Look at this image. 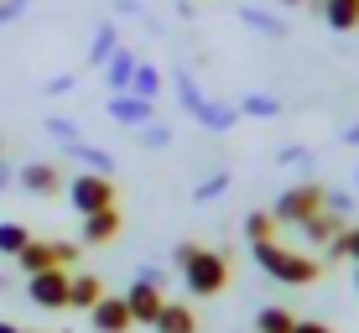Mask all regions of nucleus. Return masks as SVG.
<instances>
[{
	"label": "nucleus",
	"mask_w": 359,
	"mask_h": 333,
	"mask_svg": "<svg viewBox=\"0 0 359 333\" xmlns=\"http://www.w3.org/2000/svg\"><path fill=\"white\" fill-rule=\"evenodd\" d=\"M172 266L182 271V287H188L193 297H219V292L229 287V255L224 250H208V245L182 240L177 250H172Z\"/></svg>",
	"instance_id": "obj_1"
},
{
	"label": "nucleus",
	"mask_w": 359,
	"mask_h": 333,
	"mask_svg": "<svg viewBox=\"0 0 359 333\" xmlns=\"http://www.w3.org/2000/svg\"><path fill=\"white\" fill-rule=\"evenodd\" d=\"M255 266H261L271 281H281V287H313V281L323 276L318 255H307V250H292V245H281V240H266V245H255Z\"/></svg>",
	"instance_id": "obj_2"
},
{
	"label": "nucleus",
	"mask_w": 359,
	"mask_h": 333,
	"mask_svg": "<svg viewBox=\"0 0 359 333\" xmlns=\"http://www.w3.org/2000/svg\"><path fill=\"white\" fill-rule=\"evenodd\" d=\"M177 94H182V109H188L198 125H208V130H229L234 120H240V109H234V104L208 100V94L193 83V73H177Z\"/></svg>",
	"instance_id": "obj_3"
},
{
	"label": "nucleus",
	"mask_w": 359,
	"mask_h": 333,
	"mask_svg": "<svg viewBox=\"0 0 359 333\" xmlns=\"http://www.w3.org/2000/svg\"><path fill=\"white\" fill-rule=\"evenodd\" d=\"M68 203H73V214H99V208H115V177H104V172H73V182H68Z\"/></svg>",
	"instance_id": "obj_4"
},
{
	"label": "nucleus",
	"mask_w": 359,
	"mask_h": 333,
	"mask_svg": "<svg viewBox=\"0 0 359 333\" xmlns=\"http://www.w3.org/2000/svg\"><path fill=\"white\" fill-rule=\"evenodd\" d=\"M16 266H21V276H36V271H53V266H63L73 271L79 266V245H68V240H27V250L16 255Z\"/></svg>",
	"instance_id": "obj_5"
},
{
	"label": "nucleus",
	"mask_w": 359,
	"mask_h": 333,
	"mask_svg": "<svg viewBox=\"0 0 359 333\" xmlns=\"http://www.w3.org/2000/svg\"><path fill=\"white\" fill-rule=\"evenodd\" d=\"M323 198H328V188L323 182H297V188H287L276 198V208H271V214H276V224H307V219L313 214H323Z\"/></svg>",
	"instance_id": "obj_6"
},
{
	"label": "nucleus",
	"mask_w": 359,
	"mask_h": 333,
	"mask_svg": "<svg viewBox=\"0 0 359 333\" xmlns=\"http://www.w3.org/2000/svg\"><path fill=\"white\" fill-rule=\"evenodd\" d=\"M68 287H73V271H63V266L27 276V297L42 307V313H63V307H68Z\"/></svg>",
	"instance_id": "obj_7"
},
{
	"label": "nucleus",
	"mask_w": 359,
	"mask_h": 333,
	"mask_svg": "<svg viewBox=\"0 0 359 333\" xmlns=\"http://www.w3.org/2000/svg\"><path fill=\"white\" fill-rule=\"evenodd\" d=\"M126 307H130L135 323L151 328L156 318H162V307H167V297H162V276H156V271H141V276H135V287L126 292Z\"/></svg>",
	"instance_id": "obj_8"
},
{
	"label": "nucleus",
	"mask_w": 359,
	"mask_h": 333,
	"mask_svg": "<svg viewBox=\"0 0 359 333\" xmlns=\"http://www.w3.org/2000/svg\"><path fill=\"white\" fill-rule=\"evenodd\" d=\"M89 323H94V333H130L135 318H130L126 297H109V292H104V297L89 307Z\"/></svg>",
	"instance_id": "obj_9"
},
{
	"label": "nucleus",
	"mask_w": 359,
	"mask_h": 333,
	"mask_svg": "<svg viewBox=\"0 0 359 333\" xmlns=\"http://www.w3.org/2000/svg\"><path fill=\"white\" fill-rule=\"evenodd\" d=\"M16 182L32 193V198H53V193H63V188H68L63 172H57L53 162H27V167L16 172Z\"/></svg>",
	"instance_id": "obj_10"
},
{
	"label": "nucleus",
	"mask_w": 359,
	"mask_h": 333,
	"mask_svg": "<svg viewBox=\"0 0 359 333\" xmlns=\"http://www.w3.org/2000/svg\"><path fill=\"white\" fill-rule=\"evenodd\" d=\"M151 100H135V94H109V120H115V125H151Z\"/></svg>",
	"instance_id": "obj_11"
},
{
	"label": "nucleus",
	"mask_w": 359,
	"mask_h": 333,
	"mask_svg": "<svg viewBox=\"0 0 359 333\" xmlns=\"http://www.w3.org/2000/svg\"><path fill=\"white\" fill-rule=\"evenodd\" d=\"M135 63H141V57L126 53V47H115V53H109V63H104V83H109V94H130Z\"/></svg>",
	"instance_id": "obj_12"
},
{
	"label": "nucleus",
	"mask_w": 359,
	"mask_h": 333,
	"mask_svg": "<svg viewBox=\"0 0 359 333\" xmlns=\"http://www.w3.org/2000/svg\"><path fill=\"white\" fill-rule=\"evenodd\" d=\"M120 234V203L99 208V214H83V245H109Z\"/></svg>",
	"instance_id": "obj_13"
},
{
	"label": "nucleus",
	"mask_w": 359,
	"mask_h": 333,
	"mask_svg": "<svg viewBox=\"0 0 359 333\" xmlns=\"http://www.w3.org/2000/svg\"><path fill=\"white\" fill-rule=\"evenodd\" d=\"M297 229H302V240H307V245H323V250H328V245L339 240V234L349 229V224H344L339 214H328V208H323V214H313L307 224H297Z\"/></svg>",
	"instance_id": "obj_14"
},
{
	"label": "nucleus",
	"mask_w": 359,
	"mask_h": 333,
	"mask_svg": "<svg viewBox=\"0 0 359 333\" xmlns=\"http://www.w3.org/2000/svg\"><path fill=\"white\" fill-rule=\"evenodd\" d=\"M318 16L333 32H359V0H318Z\"/></svg>",
	"instance_id": "obj_15"
},
{
	"label": "nucleus",
	"mask_w": 359,
	"mask_h": 333,
	"mask_svg": "<svg viewBox=\"0 0 359 333\" xmlns=\"http://www.w3.org/2000/svg\"><path fill=\"white\" fill-rule=\"evenodd\" d=\"M151 328H156V333H198V318H193L188 302H167L162 318H156Z\"/></svg>",
	"instance_id": "obj_16"
},
{
	"label": "nucleus",
	"mask_w": 359,
	"mask_h": 333,
	"mask_svg": "<svg viewBox=\"0 0 359 333\" xmlns=\"http://www.w3.org/2000/svg\"><path fill=\"white\" fill-rule=\"evenodd\" d=\"M104 297V281L99 276H83V271H73V287H68V307H79V313H89V307Z\"/></svg>",
	"instance_id": "obj_17"
},
{
	"label": "nucleus",
	"mask_w": 359,
	"mask_h": 333,
	"mask_svg": "<svg viewBox=\"0 0 359 333\" xmlns=\"http://www.w3.org/2000/svg\"><path fill=\"white\" fill-rule=\"evenodd\" d=\"M292 328H297L292 307H261L255 313V333H292Z\"/></svg>",
	"instance_id": "obj_18"
},
{
	"label": "nucleus",
	"mask_w": 359,
	"mask_h": 333,
	"mask_svg": "<svg viewBox=\"0 0 359 333\" xmlns=\"http://www.w3.org/2000/svg\"><path fill=\"white\" fill-rule=\"evenodd\" d=\"M276 214H271V208H255V214L250 219H245V240H250V245H266V240H276Z\"/></svg>",
	"instance_id": "obj_19"
},
{
	"label": "nucleus",
	"mask_w": 359,
	"mask_h": 333,
	"mask_svg": "<svg viewBox=\"0 0 359 333\" xmlns=\"http://www.w3.org/2000/svg\"><path fill=\"white\" fill-rule=\"evenodd\" d=\"M68 151L83 162V172H104V177L115 172V156H109V151H99V146H89V141H73Z\"/></svg>",
	"instance_id": "obj_20"
},
{
	"label": "nucleus",
	"mask_w": 359,
	"mask_h": 333,
	"mask_svg": "<svg viewBox=\"0 0 359 333\" xmlns=\"http://www.w3.org/2000/svg\"><path fill=\"white\" fill-rule=\"evenodd\" d=\"M130 94H135V100H151V104H156V94H162V73H156L151 63H135Z\"/></svg>",
	"instance_id": "obj_21"
},
{
	"label": "nucleus",
	"mask_w": 359,
	"mask_h": 333,
	"mask_svg": "<svg viewBox=\"0 0 359 333\" xmlns=\"http://www.w3.org/2000/svg\"><path fill=\"white\" fill-rule=\"evenodd\" d=\"M27 240H32L27 224H16V219H6V224H0V255H11V261H16V255L27 250Z\"/></svg>",
	"instance_id": "obj_22"
},
{
	"label": "nucleus",
	"mask_w": 359,
	"mask_h": 333,
	"mask_svg": "<svg viewBox=\"0 0 359 333\" xmlns=\"http://www.w3.org/2000/svg\"><path fill=\"white\" fill-rule=\"evenodd\" d=\"M115 47H120V36H115V21H104V27L94 32V47H89V63H94V68H104V63H109V53H115Z\"/></svg>",
	"instance_id": "obj_23"
},
{
	"label": "nucleus",
	"mask_w": 359,
	"mask_h": 333,
	"mask_svg": "<svg viewBox=\"0 0 359 333\" xmlns=\"http://www.w3.org/2000/svg\"><path fill=\"white\" fill-rule=\"evenodd\" d=\"M234 109H240V115H255V120H271V115H281V100H271V94H245Z\"/></svg>",
	"instance_id": "obj_24"
},
{
	"label": "nucleus",
	"mask_w": 359,
	"mask_h": 333,
	"mask_svg": "<svg viewBox=\"0 0 359 333\" xmlns=\"http://www.w3.org/2000/svg\"><path fill=\"white\" fill-rule=\"evenodd\" d=\"M224 188H229V172H214L208 182H198V188H193V198H198V203H214Z\"/></svg>",
	"instance_id": "obj_25"
},
{
	"label": "nucleus",
	"mask_w": 359,
	"mask_h": 333,
	"mask_svg": "<svg viewBox=\"0 0 359 333\" xmlns=\"http://www.w3.org/2000/svg\"><path fill=\"white\" fill-rule=\"evenodd\" d=\"M245 21H250L255 32H266V36H281V21H276V16H266V11H245Z\"/></svg>",
	"instance_id": "obj_26"
},
{
	"label": "nucleus",
	"mask_w": 359,
	"mask_h": 333,
	"mask_svg": "<svg viewBox=\"0 0 359 333\" xmlns=\"http://www.w3.org/2000/svg\"><path fill=\"white\" fill-rule=\"evenodd\" d=\"M323 208H328V214H339V219H349L354 198H349V193H328V198H323Z\"/></svg>",
	"instance_id": "obj_27"
},
{
	"label": "nucleus",
	"mask_w": 359,
	"mask_h": 333,
	"mask_svg": "<svg viewBox=\"0 0 359 333\" xmlns=\"http://www.w3.org/2000/svg\"><path fill=\"white\" fill-rule=\"evenodd\" d=\"M141 141L146 146H172V130L167 125H141Z\"/></svg>",
	"instance_id": "obj_28"
},
{
	"label": "nucleus",
	"mask_w": 359,
	"mask_h": 333,
	"mask_svg": "<svg viewBox=\"0 0 359 333\" xmlns=\"http://www.w3.org/2000/svg\"><path fill=\"white\" fill-rule=\"evenodd\" d=\"M47 130H53L57 141H68V146L79 141V125H68V120H47Z\"/></svg>",
	"instance_id": "obj_29"
},
{
	"label": "nucleus",
	"mask_w": 359,
	"mask_h": 333,
	"mask_svg": "<svg viewBox=\"0 0 359 333\" xmlns=\"http://www.w3.org/2000/svg\"><path fill=\"white\" fill-rule=\"evenodd\" d=\"M27 6H32V0H0V27H6V21H16Z\"/></svg>",
	"instance_id": "obj_30"
},
{
	"label": "nucleus",
	"mask_w": 359,
	"mask_h": 333,
	"mask_svg": "<svg viewBox=\"0 0 359 333\" xmlns=\"http://www.w3.org/2000/svg\"><path fill=\"white\" fill-rule=\"evenodd\" d=\"M292 333H333L328 323H323V318H297V328Z\"/></svg>",
	"instance_id": "obj_31"
},
{
	"label": "nucleus",
	"mask_w": 359,
	"mask_h": 333,
	"mask_svg": "<svg viewBox=\"0 0 359 333\" xmlns=\"http://www.w3.org/2000/svg\"><path fill=\"white\" fill-rule=\"evenodd\" d=\"M344 250H349V261L359 266V224H349V229H344Z\"/></svg>",
	"instance_id": "obj_32"
},
{
	"label": "nucleus",
	"mask_w": 359,
	"mask_h": 333,
	"mask_svg": "<svg viewBox=\"0 0 359 333\" xmlns=\"http://www.w3.org/2000/svg\"><path fill=\"white\" fill-rule=\"evenodd\" d=\"M68 89H73V73H57V79L47 83V94H68Z\"/></svg>",
	"instance_id": "obj_33"
},
{
	"label": "nucleus",
	"mask_w": 359,
	"mask_h": 333,
	"mask_svg": "<svg viewBox=\"0 0 359 333\" xmlns=\"http://www.w3.org/2000/svg\"><path fill=\"white\" fill-rule=\"evenodd\" d=\"M344 141H349V146H359V125H349V130H344Z\"/></svg>",
	"instance_id": "obj_34"
},
{
	"label": "nucleus",
	"mask_w": 359,
	"mask_h": 333,
	"mask_svg": "<svg viewBox=\"0 0 359 333\" xmlns=\"http://www.w3.org/2000/svg\"><path fill=\"white\" fill-rule=\"evenodd\" d=\"M6 182H11V167H6V162H0V188H6Z\"/></svg>",
	"instance_id": "obj_35"
},
{
	"label": "nucleus",
	"mask_w": 359,
	"mask_h": 333,
	"mask_svg": "<svg viewBox=\"0 0 359 333\" xmlns=\"http://www.w3.org/2000/svg\"><path fill=\"white\" fill-rule=\"evenodd\" d=\"M0 333H21V328H16V323H0Z\"/></svg>",
	"instance_id": "obj_36"
},
{
	"label": "nucleus",
	"mask_w": 359,
	"mask_h": 333,
	"mask_svg": "<svg viewBox=\"0 0 359 333\" xmlns=\"http://www.w3.org/2000/svg\"><path fill=\"white\" fill-rule=\"evenodd\" d=\"M281 6H302V0H281Z\"/></svg>",
	"instance_id": "obj_37"
},
{
	"label": "nucleus",
	"mask_w": 359,
	"mask_h": 333,
	"mask_svg": "<svg viewBox=\"0 0 359 333\" xmlns=\"http://www.w3.org/2000/svg\"><path fill=\"white\" fill-rule=\"evenodd\" d=\"M354 188H359V172H354Z\"/></svg>",
	"instance_id": "obj_38"
}]
</instances>
